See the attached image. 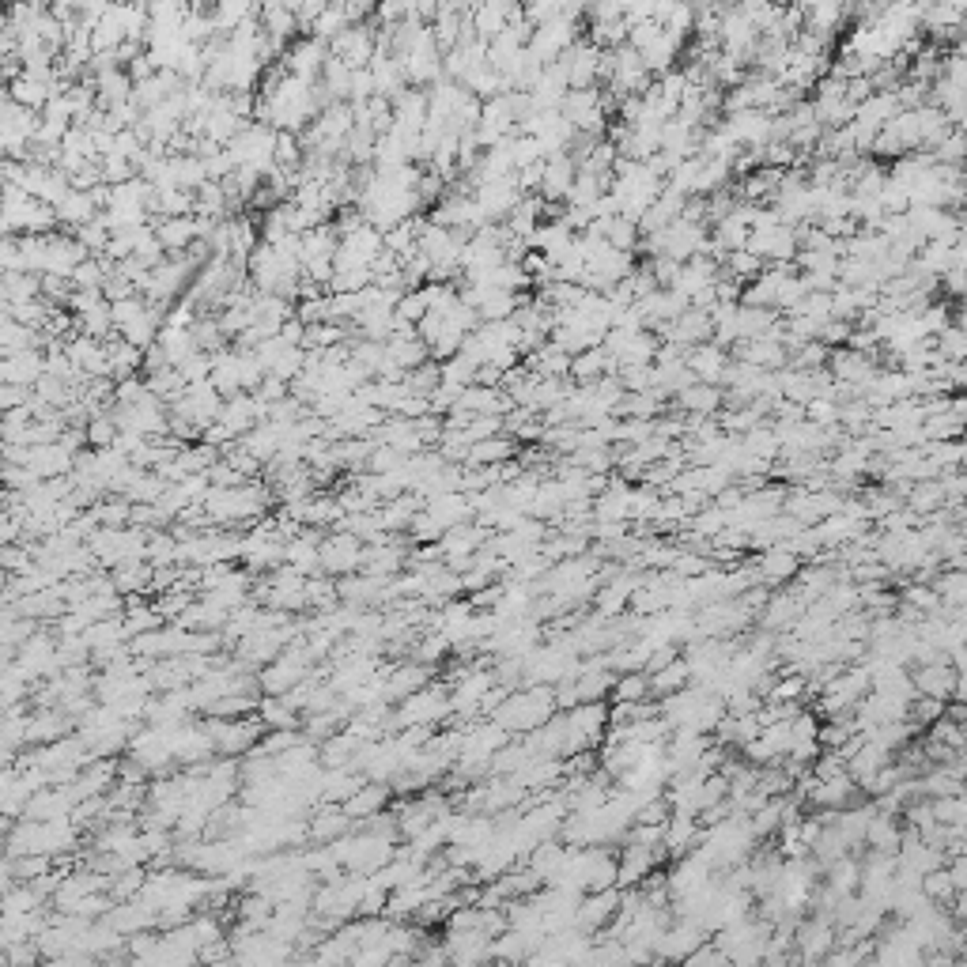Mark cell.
<instances>
[{
    "label": "cell",
    "mask_w": 967,
    "mask_h": 967,
    "mask_svg": "<svg viewBox=\"0 0 967 967\" xmlns=\"http://www.w3.org/2000/svg\"><path fill=\"white\" fill-rule=\"evenodd\" d=\"M427 680H431V665H424V662L393 665L390 673H382V699H386V703H401L405 696L420 692Z\"/></svg>",
    "instance_id": "obj_14"
},
{
    "label": "cell",
    "mask_w": 967,
    "mask_h": 967,
    "mask_svg": "<svg viewBox=\"0 0 967 967\" xmlns=\"http://www.w3.org/2000/svg\"><path fill=\"white\" fill-rule=\"evenodd\" d=\"M87 439H91L102 450V446H110V442L118 439V427L110 424V420H95V424L87 427Z\"/></svg>",
    "instance_id": "obj_34"
},
{
    "label": "cell",
    "mask_w": 967,
    "mask_h": 967,
    "mask_svg": "<svg viewBox=\"0 0 967 967\" xmlns=\"http://www.w3.org/2000/svg\"><path fill=\"white\" fill-rule=\"evenodd\" d=\"M442 718H450V688L446 684H431L427 680L420 692L401 699V707L390 711V722H386V733H397L405 726H435Z\"/></svg>",
    "instance_id": "obj_3"
},
{
    "label": "cell",
    "mask_w": 967,
    "mask_h": 967,
    "mask_svg": "<svg viewBox=\"0 0 967 967\" xmlns=\"http://www.w3.org/2000/svg\"><path fill=\"white\" fill-rule=\"evenodd\" d=\"M609 696H612V703H616V699H646L650 696V677H646L643 669H639V673H620V677L612 680Z\"/></svg>",
    "instance_id": "obj_30"
},
{
    "label": "cell",
    "mask_w": 967,
    "mask_h": 967,
    "mask_svg": "<svg viewBox=\"0 0 967 967\" xmlns=\"http://www.w3.org/2000/svg\"><path fill=\"white\" fill-rule=\"evenodd\" d=\"M873 552H877V560L892 575H911L915 567H926V556L934 548H926V541L918 537V526H911V529H896V533H877Z\"/></svg>",
    "instance_id": "obj_4"
},
{
    "label": "cell",
    "mask_w": 967,
    "mask_h": 967,
    "mask_svg": "<svg viewBox=\"0 0 967 967\" xmlns=\"http://www.w3.org/2000/svg\"><path fill=\"white\" fill-rule=\"evenodd\" d=\"M930 586H934V594L941 605H949V609H960L967 601V575L964 567H945L937 578H930Z\"/></svg>",
    "instance_id": "obj_25"
},
{
    "label": "cell",
    "mask_w": 967,
    "mask_h": 967,
    "mask_svg": "<svg viewBox=\"0 0 967 967\" xmlns=\"http://www.w3.org/2000/svg\"><path fill=\"white\" fill-rule=\"evenodd\" d=\"M514 454H518L514 442L503 439V435H492V439H480L465 450V465H503V461H510Z\"/></svg>",
    "instance_id": "obj_24"
},
{
    "label": "cell",
    "mask_w": 967,
    "mask_h": 967,
    "mask_svg": "<svg viewBox=\"0 0 967 967\" xmlns=\"http://www.w3.org/2000/svg\"><path fill=\"white\" fill-rule=\"evenodd\" d=\"M832 949H835L832 918L813 915V918H801L798 926H794V952H798L801 964H820Z\"/></svg>",
    "instance_id": "obj_8"
},
{
    "label": "cell",
    "mask_w": 967,
    "mask_h": 967,
    "mask_svg": "<svg viewBox=\"0 0 967 967\" xmlns=\"http://www.w3.org/2000/svg\"><path fill=\"white\" fill-rule=\"evenodd\" d=\"M390 786L386 782H363L352 798L340 801V809L348 813V820H367V816L382 813L386 805H390Z\"/></svg>",
    "instance_id": "obj_17"
},
{
    "label": "cell",
    "mask_w": 967,
    "mask_h": 967,
    "mask_svg": "<svg viewBox=\"0 0 967 967\" xmlns=\"http://www.w3.org/2000/svg\"><path fill=\"white\" fill-rule=\"evenodd\" d=\"M680 405L699 412V416H707V412H714V408L722 405V393L711 390V386H684L680 390Z\"/></svg>",
    "instance_id": "obj_31"
},
{
    "label": "cell",
    "mask_w": 967,
    "mask_h": 967,
    "mask_svg": "<svg viewBox=\"0 0 967 967\" xmlns=\"http://www.w3.org/2000/svg\"><path fill=\"white\" fill-rule=\"evenodd\" d=\"M650 677V696H669V692H677V688H684L688 680H692V673H688V662L684 658H673V662H665L662 669H654V673H646Z\"/></svg>",
    "instance_id": "obj_26"
},
{
    "label": "cell",
    "mask_w": 967,
    "mask_h": 967,
    "mask_svg": "<svg viewBox=\"0 0 967 967\" xmlns=\"http://www.w3.org/2000/svg\"><path fill=\"white\" fill-rule=\"evenodd\" d=\"M835 374H839V378H847V382H869V378H873V367L866 363V356L847 352V356L835 359Z\"/></svg>",
    "instance_id": "obj_32"
},
{
    "label": "cell",
    "mask_w": 967,
    "mask_h": 967,
    "mask_svg": "<svg viewBox=\"0 0 967 967\" xmlns=\"http://www.w3.org/2000/svg\"><path fill=\"white\" fill-rule=\"evenodd\" d=\"M900 820H896V813H881V809H873V816H869L866 824V843L869 850H888V854H896V847H900Z\"/></svg>",
    "instance_id": "obj_20"
},
{
    "label": "cell",
    "mask_w": 967,
    "mask_h": 967,
    "mask_svg": "<svg viewBox=\"0 0 967 967\" xmlns=\"http://www.w3.org/2000/svg\"><path fill=\"white\" fill-rule=\"evenodd\" d=\"M556 711H560V707H556L552 684H526V688L510 692V696L495 707L492 722H499L510 737H522V733L537 730L541 722H548Z\"/></svg>",
    "instance_id": "obj_1"
},
{
    "label": "cell",
    "mask_w": 967,
    "mask_h": 967,
    "mask_svg": "<svg viewBox=\"0 0 967 967\" xmlns=\"http://www.w3.org/2000/svg\"><path fill=\"white\" fill-rule=\"evenodd\" d=\"M941 352H945L949 359H960V356H964V340H960V329H945Z\"/></svg>",
    "instance_id": "obj_35"
},
{
    "label": "cell",
    "mask_w": 967,
    "mask_h": 967,
    "mask_svg": "<svg viewBox=\"0 0 967 967\" xmlns=\"http://www.w3.org/2000/svg\"><path fill=\"white\" fill-rule=\"evenodd\" d=\"M189 235H193V227H189L186 220H174V223H167V227L159 231V238H163L167 246H186Z\"/></svg>",
    "instance_id": "obj_33"
},
{
    "label": "cell",
    "mask_w": 967,
    "mask_h": 967,
    "mask_svg": "<svg viewBox=\"0 0 967 967\" xmlns=\"http://www.w3.org/2000/svg\"><path fill=\"white\" fill-rule=\"evenodd\" d=\"M741 446H745L748 454H756V458H764V461H775V458H779V450H782L775 427H760V424L752 427L745 439H741Z\"/></svg>",
    "instance_id": "obj_28"
},
{
    "label": "cell",
    "mask_w": 967,
    "mask_h": 967,
    "mask_svg": "<svg viewBox=\"0 0 967 967\" xmlns=\"http://www.w3.org/2000/svg\"><path fill=\"white\" fill-rule=\"evenodd\" d=\"M257 718L265 722V730H299V711L288 707L280 696H269L257 703Z\"/></svg>",
    "instance_id": "obj_27"
},
{
    "label": "cell",
    "mask_w": 967,
    "mask_h": 967,
    "mask_svg": "<svg viewBox=\"0 0 967 967\" xmlns=\"http://www.w3.org/2000/svg\"><path fill=\"white\" fill-rule=\"evenodd\" d=\"M563 854H567V843H560V839L552 835V839H541V843H533V850H529L522 862H526V866L533 869L537 877H541V884H548L552 877H556V869H560Z\"/></svg>",
    "instance_id": "obj_22"
},
{
    "label": "cell",
    "mask_w": 967,
    "mask_h": 967,
    "mask_svg": "<svg viewBox=\"0 0 967 967\" xmlns=\"http://www.w3.org/2000/svg\"><path fill=\"white\" fill-rule=\"evenodd\" d=\"M869 741H877L881 748H888L892 756L900 752L907 741H915L918 737V726L911 722V718H896V722H881V726H873V730H866Z\"/></svg>",
    "instance_id": "obj_23"
},
{
    "label": "cell",
    "mask_w": 967,
    "mask_h": 967,
    "mask_svg": "<svg viewBox=\"0 0 967 967\" xmlns=\"http://www.w3.org/2000/svg\"><path fill=\"white\" fill-rule=\"evenodd\" d=\"M930 816H934L937 824H967L964 794H941V798H930Z\"/></svg>",
    "instance_id": "obj_29"
},
{
    "label": "cell",
    "mask_w": 967,
    "mask_h": 967,
    "mask_svg": "<svg viewBox=\"0 0 967 967\" xmlns=\"http://www.w3.org/2000/svg\"><path fill=\"white\" fill-rule=\"evenodd\" d=\"M318 563H322L325 575H352V571H359V563H363V541H359L356 533H348V529H340L333 537H322V544H318Z\"/></svg>",
    "instance_id": "obj_7"
},
{
    "label": "cell",
    "mask_w": 967,
    "mask_h": 967,
    "mask_svg": "<svg viewBox=\"0 0 967 967\" xmlns=\"http://www.w3.org/2000/svg\"><path fill=\"white\" fill-rule=\"evenodd\" d=\"M424 510L439 522L442 529H450V526H458V522H469V518H473V507H469L465 492L431 495V499H424Z\"/></svg>",
    "instance_id": "obj_19"
},
{
    "label": "cell",
    "mask_w": 967,
    "mask_h": 967,
    "mask_svg": "<svg viewBox=\"0 0 967 967\" xmlns=\"http://www.w3.org/2000/svg\"><path fill=\"white\" fill-rule=\"evenodd\" d=\"M820 877H824V884L832 888L835 896H847V892H858V877H862V862L854 858V854H839L835 862H828V866L820 869Z\"/></svg>",
    "instance_id": "obj_21"
},
{
    "label": "cell",
    "mask_w": 967,
    "mask_h": 967,
    "mask_svg": "<svg viewBox=\"0 0 967 967\" xmlns=\"http://www.w3.org/2000/svg\"><path fill=\"white\" fill-rule=\"evenodd\" d=\"M616 911H620V888L616 884L612 888H601V892H582L575 911V926L586 930V934H601Z\"/></svg>",
    "instance_id": "obj_13"
},
{
    "label": "cell",
    "mask_w": 967,
    "mask_h": 967,
    "mask_svg": "<svg viewBox=\"0 0 967 967\" xmlns=\"http://www.w3.org/2000/svg\"><path fill=\"white\" fill-rule=\"evenodd\" d=\"M446 952L454 964H480V960H492V937L480 934V930H446Z\"/></svg>",
    "instance_id": "obj_15"
},
{
    "label": "cell",
    "mask_w": 967,
    "mask_h": 967,
    "mask_svg": "<svg viewBox=\"0 0 967 967\" xmlns=\"http://www.w3.org/2000/svg\"><path fill=\"white\" fill-rule=\"evenodd\" d=\"M325 809L322 813H314L310 820H306V839H314V843H333V839H340L344 832H352V820H348V813L340 809V805H333V801H322Z\"/></svg>",
    "instance_id": "obj_18"
},
{
    "label": "cell",
    "mask_w": 967,
    "mask_h": 967,
    "mask_svg": "<svg viewBox=\"0 0 967 967\" xmlns=\"http://www.w3.org/2000/svg\"><path fill=\"white\" fill-rule=\"evenodd\" d=\"M272 495L261 484H235V488H208L201 499L208 522H223V526H235V522H254L269 510Z\"/></svg>",
    "instance_id": "obj_2"
},
{
    "label": "cell",
    "mask_w": 967,
    "mask_h": 967,
    "mask_svg": "<svg viewBox=\"0 0 967 967\" xmlns=\"http://www.w3.org/2000/svg\"><path fill=\"white\" fill-rule=\"evenodd\" d=\"M888 760H892V752H888V748H881V745H877V741H869V737H866L862 745H858V748H854V752H850V760H847V775H850V779H854V782H858V790H866L869 779H873V775H877V771H881V767L888 764Z\"/></svg>",
    "instance_id": "obj_16"
},
{
    "label": "cell",
    "mask_w": 967,
    "mask_h": 967,
    "mask_svg": "<svg viewBox=\"0 0 967 967\" xmlns=\"http://www.w3.org/2000/svg\"><path fill=\"white\" fill-rule=\"evenodd\" d=\"M915 692L918 696H934V699H967L964 696V673L952 669L949 658H937V662L915 665Z\"/></svg>",
    "instance_id": "obj_6"
},
{
    "label": "cell",
    "mask_w": 967,
    "mask_h": 967,
    "mask_svg": "<svg viewBox=\"0 0 967 967\" xmlns=\"http://www.w3.org/2000/svg\"><path fill=\"white\" fill-rule=\"evenodd\" d=\"M801 612H805V601H801V594L794 590V582H786V586H779V590H771V597L764 601V609H760V628L771 631V635L790 631L794 624H798Z\"/></svg>",
    "instance_id": "obj_10"
},
{
    "label": "cell",
    "mask_w": 967,
    "mask_h": 967,
    "mask_svg": "<svg viewBox=\"0 0 967 967\" xmlns=\"http://www.w3.org/2000/svg\"><path fill=\"white\" fill-rule=\"evenodd\" d=\"M658 862H662V850L646 847V843H639V839H628V835H624V850L616 854V888L639 884L650 869H658Z\"/></svg>",
    "instance_id": "obj_11"
},
{
    "label": "cell",
    "mask_w": 967,
    "mask_h": 967,
    "mask_svg": "<svg viewBox=\"0 0 967 967\" xmlns=\"http://www.w3.org/2000/svg\"><path fill=\"white\" fill-rule=\"evenodd\" d=\"M454 809V801L442 798V794H424V798H412V801H401L397 805V832L405 835V839H412V835H420L431 824V820H439L442 813H450Z\"/></svg>",
    "instance_id": "obj_9"
},
{
    "label": "cell",
    "mask_w": 967,
    "mask_h": 967,
    "mask_svg": "<svg viewBox=\"0 0 967 967\" xmlns=\"http://www.w3.org/2000/svg\"><path fill=\"white\" fill-rule=\"evenodd\" d=\"M756 567V578H760V586H767V590H779V586H786V582H794V575L801 571V556H794L786 544H767V548H760V560L752 563Z\"/></svg>",
    "instance_id": "obj_12"
},
{
    "label": "cell",
    "mask_w": 967,
    "mask_h": 967,
    "mask_svg": "<svg viewBox=\"0 0 967 967\" xmlns=\"http://www.w3.org/2000/svg\"><path fill=\"white\" fill-rule=\"evenodd\" d=\"M204 726L212 733L216 752H223V756H246L265 737V722L257 714H250V718H212Z\"/></svg>",
    "instance_id": "obj_5"
}]
</instances>
